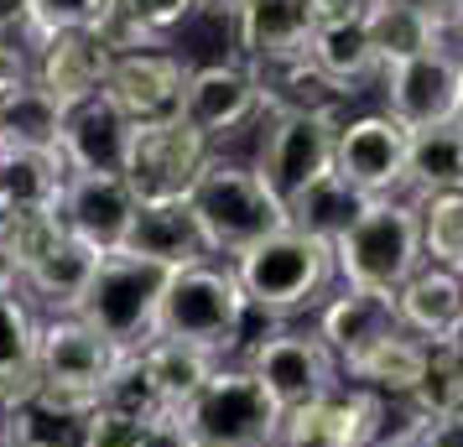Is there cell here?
Returning <instances> with one entry per match:
<instances>
[{
    "label": "cell",
    "mask_w": 463,
    "mask_h": 447,
    "mask_svg": "<svg viewBox=\"0 0 463 447\" xmlns=\"http://www.w3.org/2000/svg\"><path fill=\"white\" fill-rule=\"evenodd\" d=\"M250 328L276 333V318H266L260 307L245 302L230 265L198 260V265L172 271L167 292H162V312H156V339L198 343L224 364V354H234V349H245V354L255 349Z\"/></svg>",
    "instance_id": "obj_1"
},
{
    "label": "cell",
    "mask_w": 463,
    "mask_h": 447,
    "mask_svg": "<svg viewBox=\"0 0 463 447\" xmlns=\"http://www.w3.org/2000/svg\"><path fill=\"white\" fill-rule=\"evenodd\" d=\"M188 213L203 235V250L230 260L245 256L276 229H287V203L266 188V177L245 162H219V156H209V167L198 172L188 192Z\"/></svg>",
    "instance_id": "obj_2"
},
{
    "label": "cell",
    "mask_w": 463,
    "mask_h": 447,
    "mask_svg": "<svg viewBox=\"0 0 463 447\" xmlns=\"http://www.w3.org/2000/svg\"><path fill=\"white\" fill-rule=\"evenodd\" d=\"M230 271L240 281L245 302L281 322L323 302L328 281H334V245L287 224V229L266 235L260 245H250L245 256H234Z\"/></svg>",
    "instance_id": "obj_3"
},
{
    "label": "cell",
    "mask_w": 463,
    "mask_h": 447,
    "mask_svg": "<svg viewBox=\"0 0 463 447\" xmlns=\"http://www.w3.org/2000/svg\"><path fill=\"white\" fill-rule=\"evenodd\" d=\"M417 265H421L417 209L396 203V198H370L364 213L334 239V276L354 292L396 297V286Z\"/></svg>",
    "instance_id": "obj_4"
},
{
    "label": "cell",
    "mask_w": 463,
    "mask_h": 447,
    "mask_svg": "<svg viewBox=\"0 0 463 447\" xmlns=\"http://www.w3.org/2000/svg\"><path fill=\"white\" fill-rule=\"evenodd\" d=\"M193 447H276L281 405L245 364H219L177 411Z\"/></svg>",
    "instance_id": "obj_5"
},
{
    "label": "cell",
    "mask_w": 463,
    "mask_h": 447,
    "mask_svg": "<svg viewBox=\"0 0 463 447\" xmlns=\"http://www.w3.org/2000/svg\"><path fill=\"white\" fill-rule=\"evenodd\" d=\"M167 281H172L167 265L141 260L130 250L99 256V271H94L84 302H79V318L89 328H99L109 343H120L126 354H136L156 339V312H162Z\"/></svg>",
    "instance_id": "obj_6"
},
{
    "label": "cell",
    "mask_w": 463,
    "mask_h": 447,
    "mask_svg": "<svg viewBox=\"0 0 463 447\" xmlns=\"http://www.w3.org/2000/svg\"><path fill=\"white\" fill-rule=\"evenodd\" d=\"M130 354L109 343L99 328H89L79 312H52L37 339V369H43V396L73 405H99L109 380L120 375Z\"/></svg>",
    "instance_id": "obj_7"
},
{
    "label": "cell",
    "mask_w": 463,
    "mask_h": 447,
    "mask_svg": "<svg viewBox=\"0 0 463 447\" xmlns=\"http://www.w3.org/2000/svg\"><path fill=\"white\" fill-rule=\"evenodd\" d=\"M213 141L198 135V130L172 115V120H151V126H130V141H126V188L136 192V203H177L188 198L198 172L209 167L213 156Z\"/></svg>",
    "instance_id": "obj_8"
},
{
    "label": "cell",
    "mask_w": 463,
    "mask_h": 447,
    "mask_svg": "<svg viewBox=\"0 0 463 447\" xmlns=\"http://www.w3.org/2000/svg\"><path fill=\"white\" fill-rule=\"evenodd\" d=\"M463 105V58L453 47H432L406 63L385 68V115L411 130L458 126Z\"/></svg>",
    "instance_id": "obj_9"
},
{
    "label": "cell",
    "mask_w": 463,
    "mask_h": 447,
    "mask_svg": "<svg viewBox=\"0 0 463 447\" xmlns=\"http://www.w3.org/2000/svg\"><path fill=\"white\" fill-rule=\"evenodd\" d=\"M391 401L359 385H334L323 401L281 411L276 447H375L385 437Z\"/></svg>",
    "instance_id": "obj_10"
},
{
    "label": "cell",
    "mask_w": 463,
    "mask_h": 447,
    "mask_svg": "<svg viewBox=\"0 0 463 447\" xmlns=\"http://www.w3.org/2000/svg\"><path fill=\"white\" fill-rule=\"evenodd\" d=\"M245 369L266 385V396H271L281 411L323 401L334 385H344L338 380V359L323 349V339H317V333H292V328L266 333V339L245 354Z\"/></svg>",
    "instance_id": "obj_11"
},
{
    "label": "cell",
    "mask_w": 463,
    "mask_h": 447,
    "mask_svg": "<svg viewBox=\"0 0 463 447\" xmlns=\"http://www.w3.org/2000/svg\"><path fill=\"white\" fill-rule=\"evenodd\" d=\"M334 141H338V115H276L255 172L266 177V188L292 203L302 188H313L317 177L334 172Z\"/></svg>",
    "instance_id": "obj_12"
},
{
    "label": "cell",
    "mask_w": 463,
    "mask_h": 447,
    "mask_svg": "<svg viewBox=\"0 0 463 447\" xmlns=\"http://www.w3.org/2000/svg\"><path fill=\"white\" fill-rule=\"evenodd\" d=\"M193 68L177 58V52H162V47H130V52H115V63L105 73V105L130 120V126H151V120H172L183 109V88H188Z\"/></svg>",
    "instance_id": "obj_13"
},
{
    "label": "cell",
    "mask_w": 463,
    "mask_h": 447,
    "mask_svg": "<svg viewBox=\"0 0 463 447\" xmlns=\"http://www.w3.org/2000/svg\"><path fill=\"white\" fill-rule=\"evenodd\" d=\"M406 151H411V130L391 120L385 109L354 115V120H338L334 172L364 198H391L396 188H406Z\"/></svg>",
    "instance_id": "obj_14"
},
{
    "label": "cell",
    "mask_w": 463,
    "mask_h": 447,
    "mask_svg": "<svg viewBox=\"0 0 463 447\" xmlns=\"http://www.w3.org/2000/svg\"><path fill=\"white\" fill-rule=\"evenodd\" d=\"M136 192L126 188L120 172H68L58 213H63V229L73 239H84L89 250L115 256L126 250L130 224H136Z\"/></svg>",
    "instance_id": "obj_15"
},
{
    "label": "cell",
    "mask_w": 463,
    "mask_h": 447,
    "mask_svg": "<svg viewBox=\"0 0 463 447\" xmlns=\"http://www.w3.org/2000/svg\"><path fill=\"white\" fill-rule=\"evenodd\" d=\"M109 63H115V52L99 32H52L32 52V84L68 115V109L99 99Z\"/></svg>",
    "instance_id": "obj_16"
},
{
    "label": "cell",
    "mask_w": 463,
    "mask_h": 447,
    "mask_svg": "<svg viewBox=\"0 0 463 447\" xmlns=\"http://www.w3.org/2000/svg\"><path fill=\"white\" fill-rule=\"evenodd\" d=\"M260 109V88H255V73L245 63H203L188 73V88H183V120H188L198 135H230Z\"/></svg>",
    "instance_id": "obj_17"
},
{
    "label": "cell",
    "mask_w": 463,
    "mask_h": 447,
    "mask_svg": "<svg viewBox=\"0 0 463 447\" xmlns=\"http://www.w3.org/2000/svg\"><path fill=\"white\" fill-rule=\"evenodd\" d=\"M317 32V16L307 0H245L234 11V42L245 63H287L302 58Z\"/></svg>",
    "instance_id": "obj_18"
},
{
    "label": "cell",
    "mask_w": 463,
    "mask_h": 447,
    "mask_svg": "<svg viewBox=\"0 0 463 447\" xmlns=\"http://www.w3.org/2000/svg\"><path fill=\"white\" fill-rule=\"evenodd\" d=\"M37 339H43V318L32 312V297L22 286H5L0 292V405L5 411L43 396Z\"/></svg>",
    "instance_id": "obj_19"
},
{
    "label": "cell",
    "mask_w": 463,
    "mask_h": 447,
    "mask_svg": "<svg viewBox=\"0 0 463 447\" xmlns=\"http://www.w3.org/2000/svg\"><path fill=\"white\" fill-rule=\"evenodd\" d=\"M401 318H396V297H385V292H354V286H344L338 297H328L317 307V339L323 349L334 354L338 364H349L354 354H364L370 343H380L385 333H396Z\"/></svg>",
    "instance_id": "obj_20"
},
{
    "label": "cell",
    "mask_w": 463,
    "mask_h": 447,
    "mask_svg": "<svg viewBox=\"0 0 463 447\" xmlns=\"http://www.w3.org/2000/svg\"><path fill=\"white\" fill-rule=\"evenodd\" d=\"M421 369H427V343L417 333H385L380 343H370L364 354H354L349 364H338V380L359 385V390H375L385 401H411V390L421 385Z\"/></svg>",
    "instance_id": "obj_21"
},
{
    "label": "cell",
    "mask_w": 463,
    "mask_h": 447,
    "mask_svg": "<svg viewBox=\"0 0 463 447\" xmlns=\"http://www.w3.org/2000/svg\"><path fill=\"white\" fill-rule=\"evenodd\" d=\"M126 141H130V120H120L99 94V99L63 115L58 151H63L68 172H120L126 167Z\"/></svg>",
    "instance_id": "obj_22"
},
{
    "label": "cell",
    "mask_w": 463,
    "mask_h": 447,
    "mask_svg": "<svg viewBox=\"0 0 463 447\" xmlns=\"http://www.w3.org/2000/svg\"><path fill=\"white\" fill-rule=\"evenodd\" d=\"M126 250L141 260H156L167 271H183V265L209 260L203 235H198V224H193V213H188V198H177V203H141L136 209V224H130Z\"/></svg>",
    "instance_id": "obj_23"
},
{
    "label": "cell",
    "mask_w": 463,
    "mask_h": 447,
    "mask_svg": "<svg viewBox=\"0 0 463 447\" xmlns=\"http://www.w3.org/2000/svg\"><path fill=\"white\" fill-rule=\"evenodd\" d=\"M463 312V276L442 271L421 260L411 276L396 286V318L406 333H417L421 343H442V333L458 322Z\"/></svg>",
    "instance_id": "obj_24"
},
{
    "label": "cell",
    "mask_w": 463,
    "mask_h": 447,
    "mask_svg": "<svg viewBox=\"0 0 463 447\" xmlns=\"http://www.w3.org/2000/svg\"><path fill=\"white\" fill-rule=\"evenodd\" d=\"M245 68L255 73L260 105L271 109V115H338L344 88L307 52L302 58H287V63H245Z\"/></svg>",
    "instance_id": "obj_25"
},
{
    "label": "cell",
    "mask_w": 463,
    "mask_h": 447,
    "mask_svg": "<svg viewBox=\"0 0 463 447\" xmlns=\"http://www.w3.org/2000/svg\"><path fill=\"white\" fill-rule=\"evenodd\" d=\"M0 447H94V405L32 396L26 405L5 411Z\"/></svg>",
    "instance_id": "obj_26"
},
{
    "label": "cell",
    "mask_w": 463,
    "mask_h": 447,
    "mask_svg": "<svg viewBox=\"0 0 463 447\" xmlns=\"http://www.w3.org/2000/svg\"><path fill=\"white\" fill-rule=\"evenodd\" d=\"M364 32H370V47L380 58V73L417 58V52L448 47V32L427 16V5H417V0H370Z\"/></svg>",
    "instance_id": "obj_27"
},
{
    "label": "cell",
    "mask_w": 463,
    "mask_h": 447,
    "mask_svg": "<svg viewBox=\"0 0 463 447\" xmlns=\"http://www.w3.org/2000/svg\"><path fill=\"white\" fill-rule=\"evenodd\" d=\"M68 182L63 151L0 141V209H58Z\"/></svg>",
    "instance_id": "obj_28"
},
{
    "label": "cell",
    "mask_w": 463,
    "mask_h": 447,
    "mask_svg": "<svg viewBox=\"0 0 463 447\" xmlns=\"http://www.w3.org/2000/svg\"><path fill=\"white\" fill-rule=\"evenodd\" d=\"M136 364H141V375L151 380V390L162 396V405H167L172 416H177L183 401L219 369V359H213L209 349L183 343V339H151L146 349H136Z\"/></svg>",
    "instance_id": "obj_29"
},
{
    "label": "cell",
    "mask_w": 463,
    "mask_h": 447,
    "mask_svg": "<svg viewBox=\"0 0 463 447\" xmlns=\"http://www.w3.org/2000/svg\"><path fill=\"white\" fill-rule=\"evenodd\" d=\"M94 271H99V250H89L84 239L68 235L63 245H58L37 271H26L16 286H22L26 297H37L43 307H52V312H79V302H84Z\"/></svg>",
    "instance_id": "obj_30"
},
{
    "label": "cell",
    "mask_w": 463,
    "mask_h": 447,
    "mask_svg": "<svg viewBox=\"0 0 463 447\" xmlns=\"http://www.w3.org/2000/svg\"><path fill=\"white\" fill-rule=\"evenodd\" d=\"M364 203H370L364 192H354L344 177H338V172H328V177H317L313 188H302L292 203H287V224H292V229H302V235L328 239V245H334V239L359 219V213H364Z\"/></svg>",
    "instance_id": "obj_31"
},
{
    "label": "cell",
    "mask_w": 463,
    "mask_h": 447,
    "mask_svg": "<svg viewBox=\"0 0 463 447\" xmlns=\"http://www.w3.org/2000/svg\"><path fill=\"white\" fill-rule=\"evenodd\" d=\"M307 58H313L344 94H354V84H364L380 68L364 22H323L313 32V42H307Z\"/></svg>",
    "instance_id": "obj_32"
},
{
    "label": "cell",
    "mask_w": 463,
    "mask_h": 447,
    "mask_svg": "<svg viewBox=\"0 0 463 447\" xmlns=\"http://www.w3.org/2000/svg\"><path fill=\"white\" fill-rule=\"evenodd\" d=\"M406 188L427 192H463V126L417 130L406 151Z\"/></svg>",
    "instance_id": "obj_33"
},
{
    "label": "cell",
    "mask_w": 463,
    "mask_h": 447,
    "mask_svg": "<svg viewBox=\"0 0 463 447\" xmlns=\"http://www.w3.org/2000/svg\"><path fill=\"white\" fill-rule=\"evenodd\" d=\"M63 239H68V229H63V213L58 209H5V224H0V260L11 265V276L22 281L26 271H37Z\"/></svg>",
    "instance_id": "obj_34"
},
{
    "label": "cell",
    "mask_w": 463,
    "mask_h": 447,
    "mask_svg": "<svg viewBox=\"0 0 463 447\" xmlns=\"http://www.w3.org/2000/svg\"><path fill=\"white\" fill-rule=\"evenodd\" d=\"M58 135H63V109L52 105L32 79L16 84L5 99H0V141H11V146H37V151H58Z\"/></svg>",
    "instance_id": "obj_35"
},
{
    "label": "cell",
    "mask_w": 463,
    "mask_h": 447,
    "mask_svg": "<svg viewBox=\"0 0 463 447\" xmlns=\"http://www.w3.org/2000/svg\"><path fill=\"white\" fill-rule=\"evenodd\" d=\"M411 209H417L421 260L463 276V192H427Z\"/></svg>",
    "instance_id": "obj_36"
},
{
    "label": "cell",
    "mask_w": 463,
    "mask_h": 447,
    "mask_svg": "<svg viewBox=\"0 0 463 447\" xmlns=\"http://www.w3.org/2000/svg\"><path fill=\"white\" fill-rule=\"evenodd\" d=\"M198 11V0H120V16L105 32L109 52H130V47H156L162 32L183 26Z\"/></svg>",
    "instance_id": "obj_37"
},
{
    "label": "cell",
    "mask_w": 463,
    "mask_h": 447,
    "mask_svg": "<svg viewBox=\"0 0 463 447\" xmlns=\"http://www.w3.org/2000/svg\"><path fill=\"white\" fill-rule=\"evenodd\" d=\"M120 16V0H32V47L52 32H99Z\"/></svg>",
    "instance_id": "obj_38"
},
{
    "label": "cell",
    "mask_w": 463,
    "mask_h": 447,
    "mask_svg": "<svg viewBox=\"0 0 463 447\" xmlns=\"http://www.w3.org/2000/svg\"><path fill=\"white\" fill-rule=\"evenodd\" d=\"M458 401H463V364L442 343H427V369H421V385L411 390V411H421L432 422V416L458 411Z\"/></svg>",
    "instance_id": "obj_39"
},
{
    "label": "cell",
    "mask_w": 463,
    "mask_h": 447,
    "mask_svg": "<svg viewBox=\"0 0 463 447\" xmlns=\"http://www.w3.org/2000/svg\"><path fill=\"white\" fill-rule=\"evenodd\" d=\"M417 447H463V416L453 411V416H432V422L421 426Z\"/></svg>",
    "instance_id": "obj_40"
},
{
    "label": "cell",
    "mask_w": 463,
    "mask_h": 447,
    "mask_svg": "<svg viewBox=\"0 0 463 447\" xmlns=\"http://www.w3.org/2000/svg\"><path fill=\"white\" fill-rule=\"evenodd\" d=\"M313 5L317 26L323 22H364V11H370V0H307Z\"/></svg>",
    "instance_id": "obj_41"
},
{
    "label": "cell",
    "mask_w": 463,
    "mask_h": 447,
    "mask_svg": "<svg viewBox=\"0 0 463 447\" xmlns=\"http://www.w3.org/2000/svg\"><path fill=\"white\" fill-rule=\"evenodd\" d=\"M141 447H193V437L183 432L177 416H162V422H151L146 432H141Z\"/></svg>",
    "instance_id": "obj_42"
},
{
    "label": "cell",
    "mask_w": 463,
    "mask_h": 447,
    "mask_svg": "<svg viewBox=\"0 0 463 447\" xmlns=\"http://www.w3.org/2000/svg\"><path fill=\"white\" fill-rule=\"evenodd\" d=\"M0 37H32V0H0Z\"/></svg>",
    "instance_id": "obj_43"
},
{
    "label": "cell",
    "mask_w": 463,
    "mask_h": 447,
    "mask_svg": "<svg viewBox=\"0 0 463 447\" xmlns=\"http://www.w3.org/2000/svg\"><path fill=\"white\" fill-rule=\"evenodd\" d=\"M421 426H427V416H421V411H411V422L401 426V432H391V426H385V437H380L375 447H417Z\"/></svg>",
    "instance_id": "obj_44"
},
{
    "label": "cell",
    "mask_w": 463,
    "mask_h": 447,
    "mask_svg": "<svg viewBox=\"0 0 463 447\" xmlns=\"http://www.w3.org/2000/svg\"><path fill=\"white\" fill-rule=\"evenodd\" d=\"M442 349H448V354H453V359L463 364V312H458V322H453V328L442 333Z\"/></svg>",
    "instance_id": "obj_45"
},
{
    "label": "cell",
    "mask_w": 463,
    "mask_h": 447,
    "mask_svg": "<svg viewBox=\"0 0 463 447\" xmlns=\"http://www.w3.org/2000/svg\"><path fill=\"white\" fill-rule=\"evenodd\" d=\"M198 5H219V11H240L245 0H198Z\"/></svg>",
    "instance_id": "obj_46"
},
{
    "label": "cell",
    "mask_w": 463,
    "mask_h": 447,
    "mask_svg": "<svg viewBox=\"0 0 463 447\" xmlns=\"http://www.w3.org/2000/svg\"><path fill=\"white\" fill-rule=\"evenodd\" d=\"M5 286H16V276H11V265L0 260V292H5Z\"/></svg>",
    "instance_id": "obj_47"
},
{
    "label": "cell",
    "mask_w": 463,
    "mask_h": 447,
    "mask_svg": "<svg viewBox=\"0 0 463 447\" xmlns=\"http://www.w3.org/2000/svg\"><path fill=\"white\" fill-rule=\"evenodd\" d=\"M453 32H458V37H463V11H458V26H453Z\"/></svg>",
    "instance_id": "obj_48"
},
{
    "label": "cell",
    "mask_w": 463,
    "mask_h": 447,
    "mask_svg": "<svg viewBox=\"0 0 463 447\" xmlns=\"http://www.w3.org/2000/svg\"><path fill=\"white\" fill-rule=\"evenodd\" d=\"M0 432H5V405H0Z\"/></svg>",
    "instance_id": "obj_49"
},
{
    "label": "cell",
    "mask_w": 463,
    "mask_h": 447,
    "mask_svg": "<svg viewBox=\"0 0 463 447\" xmlns=\"http://www.w3.org/2000/svg\"><path fill=\"white\" fill-rule=\"evenodd\" d=\"M458 126H463V105H458Z\"/></svg>",
    "instance_id": "obj_50"
},
{
    "label": "cell",
    "mask_w": 463,
    "mask_h": 447,
    "mask_svg": "<svg viewBox=\"0 0 463 447\" xmlns=\"http://www.w3.org/2000/svg\"><path fill=\"white\" fill-rule=\"evenodd\" d=\"M0 224H5V209H0Z\"/></svg>",
    "instance_id": "obj_51"
},
{
    "label": "cell",
    "mask_w": 463,
    "mask_h": 447,
    "mask_svg": "<svg viewBox=\"0 0 463 447\" xmlns=\"http://www.w3.org/2000/svg\"><path fill=\"white\" fill-rule=\"evenodd\" d=\"M417 5H421V0H417Z\"/></svg>",
    "instance_id": "obj_52"
}]
</instances>
